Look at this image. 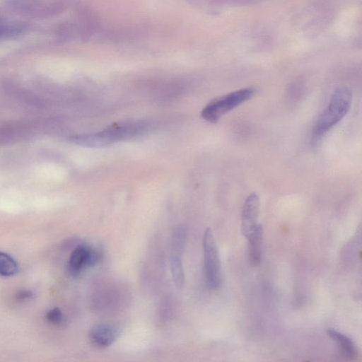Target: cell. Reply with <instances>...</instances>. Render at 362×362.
Returning a JSON list of instances; mask_svg holds the SVG:
<instances>
[{"label":"cell","instance_id":"cell-10","mask_svg":"<svg viewBox=\"0 0 362 362\" xmlns=\"http://www.w3.org/2000/svg\"><path fill=\"white\" fill-rule=\"evenodd\" d=\"M262 235V226L258 223L251 235L247 238L250 245L249 259L253 266H257L261 262Z\"/></svg>","mask_w":362,"mask_h":362},{"label":"cell","instance_id":"cell-13","mask_svg":"<svg viewBox=\"0 0 362 362\" xmlns=\"http://www.w3.org/2000/svg\"><path fill=\"white\" fill-rule=\"evenodd\" d=\"M47 320L54 325H59L64 321V315L59 308H54L46 313Z\"/></svg>","mask_w":362,"mask_h":362},{"label":"cell","instance_id":"cell-4","mask_svg":"<svg viewBox=\"0 0 362 362\" xmlns=\"http://www.w3.org/2000/svg\"><path fill=\"white\" fill-rule=\"evenodd\" d=\"M202 243L206 284L209 289H216L221 283V262L211 229L205 230Z\"/></svg>","mask_w":362,"mask_h":362},{"label":"cell","instance_id":"cell-6","mask_svg":"<svg viewBox=\"0 0 362 362\" xmlns=\"http://www.w3.org/2000/svg\"><path fill=\"white\" fill-rule=\"evenodd\" d=\"M259 209V197L256 193L252 192L245 199L241 215V230L246 238L251 235L258 225Z\"/></svg>","mask_w":362,"mask_h":362},{"label":"cell","instance_id":"cell-12","mask_svg":"<svg viewBox=\"0 0 362 362\" xmlns=\"http://www.w3.org/2000/svg\"><path fill=\"white\" fill-rule=\"evenodd\" d=\"M22 24L0 22V38L18 35L23 32Z\"/></svg>","mask_w":362,"mask_h":362},{"label":"cell","instance_id":"cell-3","mask_svg":"<svg viewBox=\"0 0 362 362\" xmlns=\"http://www.w3.org/2000/svg\"><path fill=\"white\" fill-rule=\"evenodd\" d=\"M255 93L252 88H244L219 96L204 107L201 115L208 122H217L223 115L250 100Z\"/></svg>","mask_w":362,"mask_h":362},{"label":"cell","instance_id":"cell-8","mask_svg":"<svg viewBox=\"0 0 362 362\" xmlns=\"http://www.w3.org/2000/svg\"><path fill=\"white\" fill-rule=\"evenodd\" d=\"M182 246L171 245L170 264L175 286L181 288L185 283V272L182 260Z\"/></svg>","mask_w":362,"mask_h":362},{"label":"cell","instance_id":"cell-2","mask_svg":"<svg viewBox=\"0 0 362 362\" xmlns=\"http://www.w3.org/2000/svg\"><path fill=\"white\" fill-rule=\"evenodd\" d=\"M352 92L346 86L337 88L322 112L317 118L313 130V136L317 140L339 123L351 107Z\"/></svg>","mask_w":362,"mask_h":362},{"label":"cell","instance_id":"cell-1","mask_svg":"<svg viewBox=\"0 0 362 362\" xmlns=\"http://www.w3.org/2000/svg\"><path fill=\"white\" fill-rule=\"evenodd\" d=\"M150 127L149 123L141 121L117 123L98 132L75 136L71 140L83 146L103 147L141 136L148 131Z\"/></svg>","mask_w":362,"mask_h":362},{"label":"cell","instance_id":"cell-11","mask_svg":"<svg viewBox=\"0 0 362 362\" xmlns=\"http://www.w3.org/2000/svg\"><path fill=\"white\" fill-rule=\"evenodd\" d=\"M19 271L18 262L11 255L0 252V275L3 276H12Z\"/></svg>","mask_w":362,"mask_h":362},{"label":"cell","instance_id":"cell-14","mask_svg":"<svg viewBox=\"0 0 362 362\" xmlns=\"http://www.w3.org/2000/svg\"><path fill=\"white\" fill-rule=\"evenodd\" d=\"M33 296V293L28 290H21L17 294V298L20 300L30 299Z\"/></svg>","mask_w":362,"mask_h":362},{"label":"cell","instance_id":"cell-9","mask_svg":"<svg viewBox=\"0 0 362 362\" xmlns=\"http://www.w3.org/2000/svg\"><path fill=\"white\" fill-rule=\"evenodd\" d=\"M327 333L337 343L341 354L344 357L349 359L356 358L358 356L356 347L349 337L334 329H328Z\"/></svg>","mask_w":362,"mask_h":362},{"label":"cell","instance_id":"cell-5","mask_svg":"<svg viewBox=\"0 0 362 362\" xmlns=\"http://www.w3.org/2000/svg\"><path fill=\"white\" fill-rule=\"evenodd\" d=\"M98 253L87 245H79L72 251L68 263V269L72 276H78L87 267L98 261Z\"/></svg>","mask_w":362,"mask_h":362},{"label":"cell","instance_id":"cell-7","mask_svg":"<svg viewBox=\"0 0 362 362\" xmlns=\"http://www.w3.org/2000/svg\"><path fill=\"white\" fill-rule=\"evenodd\" d=\"M119 331L108 324H97L92 326L88 332L90 343L99 349L111 346L118 338Z\"/></svg>","mask_w":362,"mask_h":362}]
</instances>
